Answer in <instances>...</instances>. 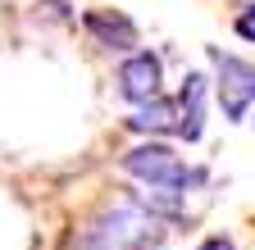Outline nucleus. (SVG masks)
<instances>
[{
	"label": "nucleus",
	"instance_id": "8",
	"mask_svg": "<svg viewBox=\"0 0 255 250\" xmlns=\"http://www.w3.org/2000/svg\"><path fill=\"white\" fill-rule=\"evenodd\" d=\"M233 32H237L246 46H255V0H251V5H242V9L233 14Z\"/></svg>",
	"mask_w": 255,
	"mask_h": 250
},
{
	"label": "nucleus",
	"instance_id": "5",
	"mask_svg": "<svg viewBox=\"0 0 255 250\" xmlns=\"http://www.w3.org/2000/svg\"><path fill=\"white\" fill-rule=\"evenodd\" d=\"M82 27H87V37L101 50H114V55H128V50L141 46L137 23L128 18V14H119V9H87L82 14Z\"/></svg>",
	"mask_w": 255,
	"mask_h": 250
},
{
	"label": "nucleus",
	"instance_id": "3",
	"mask_svg": "<svg viewBox=\"0 0 255 250\" xmlns=\"http://www.w3.org/2000/svg\"><path fill=\"white\" fill-rule=\"evenodd\" d=\"M205 55H210V64L219 73L214 78V96L223 105V118L242 123L251 114V105H255V64L242 59V55H233V50H219V46H205Z\"/></svg>",
	"mask_w": 255,
	"mask_h": 250
},
{
	"label": "nucleus",
	"instance_id": "1",
	"mask_svg": "<svg viewBox=\"0 0 255 250\" xmlns=\"http://www.w3.org/2000/svg\"><path fill=\"white\" fill-rule=\"evenodd\" d=\"M159 241H164V218L150 214L128 191L123 200H114L96 214L69 241V250H159Z\"/></svg>",
	"mask_w": 255,
	"mask_h": 250
},
{
	"label": "nucleus",
	"instance_id": "4",
	"mask_svg": "<svg viewBox=\"0 0 255 250\" xmlns=\"http://www.w3.org/2000/svg\"><path fill=\"white\" fill-rule=\"evenodd\" d=\"M159 82H164V59L155 50H128L119 64V96L128 105H141L150 96H159Z\"/></svg>",
	"mask_w": 255,
	"mask_h": 250
},
{
	"label": "nucleus",
	"instance_id": "6",
	"mask_svg": "<svg viewBox=\"0 0 255 250\" xmlns=\"http://www.w3.org/2000/svg\"><path fill=\"white\" fill-rule=\"evenodd\" d=\"M210 91L214 82L205 73H187L182 86H178V137L187 146H196L205 137V105H210Z\"/></svg>",
	"mask_w": 255,
	"mask_h": 250
},
{
	"label": "nucleus",
	"instance_id": "2",
	"mask_svg": "<svg viewBox=\"0 0 255 250\" xmlns=\"http://www.w3.org/2000/svg\"><path fill=\"white\" fill-rule=\"evenodd\" d=\"M119 168L132 177L137 186L169 191V196H182V200H187V191H201L205 177H210L201 164H187L182 155L173 146H164V141H141V146H132L119 160Z\"/></svg>",
	"mask_w": 255,
	"mask_h": 250
},
{
	"label": "nucleus",
	"instance_id": "9",
	"mask_svg": "<svg viewBox=\"0 0 255 250\" xmlns=\"http://www.w3.org/2000/svg\"><path fill=\"white\" fill-rule=\"evenodd\" d=\"M196 250H237V246H233V237H223V232H214V237H205V241H201Z\"/></svg>",
	"mask_w": 255,
	"mask_h": 250
},
{
	"label": "nucleus",
	"instance_id": "7",
	"mask_svg": "<svg viewBox=\"0 0 255 250\" xmlns=\"http://www.w3.org/2000/svg\"><path fill=\"white\" fill-rule=\"evenodd\" d=\"M128 128L132 132H178V100L169 96H150L141 105H132V114H128Z\"/></svg>",
	"mask_w": 255,
	"mask_h": 250
}]
</instances>
